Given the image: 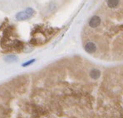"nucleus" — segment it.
Here are the masks:
<instances>
[{"instance_id": "f257e3e1", "label": "nucleus", "mask_w": 123, "mask_h": 118, "mask_svg": "<svg viewBox=\"0 0 123 118\" xmlns=\"http://www.w3.org/2000/svg\"><path fill=\"white\" fill-rule=\"evenodd\" d=\"M101 22H102V19L99 16L97 15H94L93 17L91 18V19L89 20V24L90 28H96L101 24Z\"/></svg>"}, {"instance_id": "f03ea898", "label": "nucleus", "mask_w": 123, "mask_h": 118, "mask_svg": "<svg viewBox=\"0 0 123 118\" xmlns=\"http://www.w3.org/2000/svg\"><path fill=\"white\" fill-rule=\"evenodd\" d=\"M84 48H85V51H86L87 53H90V54L94 53V52L97 51V46H96L95 43H92V42H88V43L85 45Z\"/></svg>"}, {"instance_id": "7ed1b4c3", "label": "nucleus", "mask_w": 123, "mask_h": 118, "mask_svg": "<svg viewBox=\"0 0 123 118\" xmlns=\"http://www.w3.org/2000/svg\"><path fill=\"white\" fill-rule=\"evenodd\" d=\"M15 18L18 21H25V20H28V19H31V17L27 13V12L25 10L18 12V13L16 14Z\"/></svg>"}, {"instance_id": "20e7f679", "label": "nucleus", "mask_w": 123, "mask_h": 118, "mask_svg": "<svg viewBox=\"0 0 123 118\" xmlns=\"http://www.w3.org/2000/svg\"><path fill=\"white\" fill-rule=\"evenodd\" d=\"M4 60L7 62H17L18 60V57L14 54H9L4 57Z\"/></svg>"}, {"instance_id": "39448f33", "label": "nucleus", "mask_w": 123, "mask_h": 118, "mask_svg": "<svg viewBox=\"0 0 123 118\" xmlns=\"http://www.w3.org/2000/svg\"><path fill=\"white\" fill-rule=\"evenodd\" d=\"M101 75V72L98 69H92V70L90 72V77H92V79H97L99 78Z\"/></svg>"}, {"instance_id": "423d86ee", "label": "nucleus", "mask_w": 123, "mask_h": 118, "mask_svg": "<svg viewBox=\"0 0 123 118\" xmlns=\"http://www.w3.org/2000/svg\"><path fill=\"white\" fill-rule=\"evenodd\" d=\"M120 0H107V6L110 8H115L118 6Z\"/></svg>"}, {"instance_id": "0eeeda50", "label": "nucleus", "mask_w": 123, "mask_h": 118, "mask_svg": "<svg viewBox=\"0 0 123 118\" xmlns=\"http://www.w3.org/2000/svg\"><path fill=\"white\" fill-rule=\"evenodd\" d=\"M25 11H26L27 13H28L31 18H32V16L34 15V12H35V11H34L33 8H30V7H29V8H27V9L25 10Z\"/></svg>"}, {"instance_id": "6e6552de", "label": "nucleus", "mask_w": 123, "mask_h": 118, "mask_svg": "<svg viewBox=\"0 0 123 118\" xmlns=\"http://www.w3.org/2000/svg\"><path fill=\"white\" fill-rule=\"evenodd\" d=\"M34 62H35V59H31V60H29V61H28V62H24L23 63L22 66L24 68V67H28V66H29V65H31L32 63H33Z\"/></svg>"}]
</instances>
